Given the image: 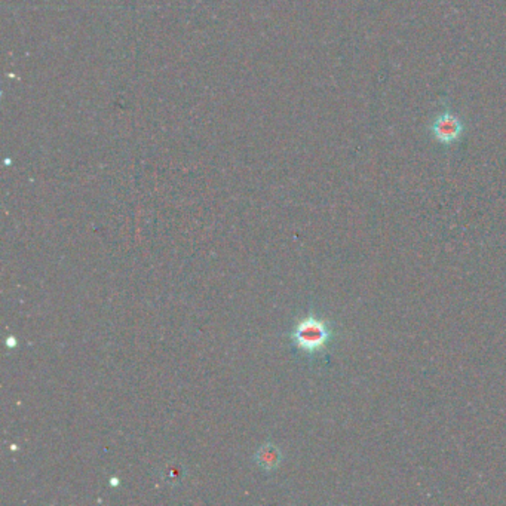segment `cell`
Returning a JSON list of instances; mask_svg holds the SVG:
<instances>
[{
    "label": "cell",
    "instance_id": "1",
    "mask_svg": "<svg viewBox=\"0 0 506 506\" xmlns=\"http://www.w3.org/2000/svg\"><path fill=\"white\" fill-rule=\"evenodd\" d=\"M291 339L300 350L315 353L324 349L330 341L331 331L325 321L315 318V316H308L294 327Z\"/></svg>",
    "mask_w": 506,
    "mask_h": 506
},
{
    "label": "cell",
    "instance_id": "3",
    "mask_svg": "<svg viewBox=\"0 0 506 506\" xmlns=\"http://www.w3.org/2000/svg\"><path fill=\"white\" fill-rule=\"evenodd\" d=\"M256 460L260 467L266 471H272L281 462V453L275 446L266 444L261 449H259L256 454Z\"/></svg>",
    "mask_w": 506,
    "mask_h": 506
},
{
    "label": "cell",
    "instance_id": "2",
    "mask_svg": "<svg viewBox=\"0 0 506 506\" xmlns=\"http://www.w3.org/2000/svg\"><path fill=\"white\" fill-rule=\"evenodd\" d=\"M463 132L462 122L458 116L451 115V113H442L439 115L432 125V134L435 140L442 144H453L459 140V137Z\"/></svg>",
    "mask_w": 506,
    "mask_h": 506
}]
</instances>
